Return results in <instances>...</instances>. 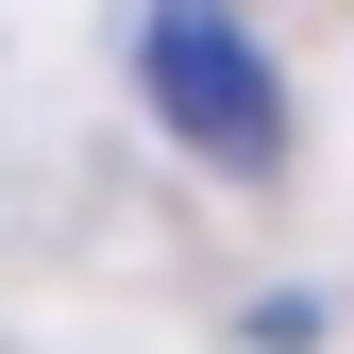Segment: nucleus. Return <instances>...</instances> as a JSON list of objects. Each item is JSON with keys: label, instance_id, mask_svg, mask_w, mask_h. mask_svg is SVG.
<instances>
[{"label": "nucleus", "instance_id": "1", "mask_svg": "<svg viewBox=\"0 0 354 354\" xmlns=\"http://www.w3.org/2000/svg\"><path fill=\"white\" fill-rule=\"evenodd\" d=\"M152 118L186 136L203 169H287V84H270V51H253L219 0H152Z\"/></svg>", "mask_w": 354, "mask_h": 354}]
</instances>
